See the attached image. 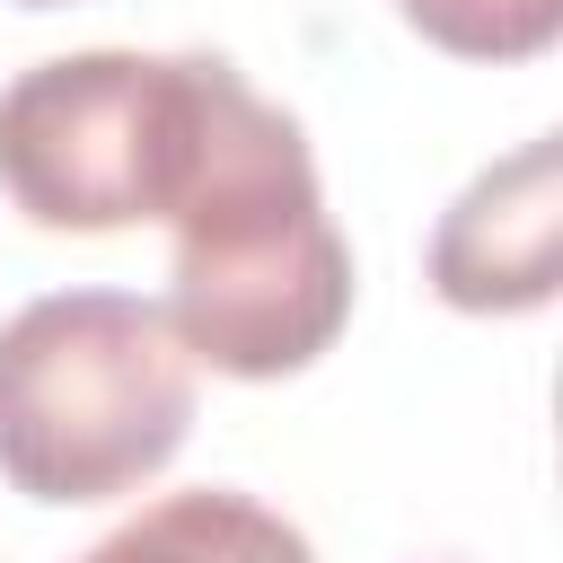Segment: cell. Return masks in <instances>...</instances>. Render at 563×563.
<instances>
[{
	"label": "cell",
	"instance_id": "obj_1",
	"mask_svg": "<svg viewBox=\"0 0 563 563\" xmlns=\"http://www.w3.org/2000/svg\"><path fill=\"white\" fill-rule=\"evenodd\" d=\"M167 229H176L167 325L194 361L229 378H290L343 334L352 246L317 194L308 132L273 97H255L238 62L211 88Z\"/></svg>",
	"mask_w": 563,
	"mask_h": 563
},
{
	"label": "cell",
	"instance_id": "obj_2",
	"mask_svg": "<svg viewBox=\"0 0 563 563\" xmlns=\"http://www.w3.org/2000/svg\"><path fill=\"white\" fill-rule=\"evenodd\" d=\"M194 352L132 290H53L0 325V475L26 501H114L194 431Z\"/></svg>",
	"mask_w": 563,
	"mask_h": 563
},
{
	"label": "cell",
	"instance_id": "obj_3",
	"mask_svg": "<svg viewBox=\"0 0 563 563\" xmlns=\"http://www.w3.org/2000/svg\"><path fill=\"white\" fill-rule=\"evenodd\" d=\"M220 53H62L0 88V194L35 229H132L167 220Z\"/></svg>",
	"mask_w": 563,
	"mask_h": 563
},
{
	"label": "cell",
	"instance_id": "obj_4",
	"mask_svg": "<svg viewBox=\"0 0 563 563\" xmlns=\"http://www.w3.org/2000/svg\"><path fill=\"white\" fill-rule=\"evenodd\" d=\"M431 282L449 308H537L554 290V141H528L519 158L484 167L440 238H431Z\"/></svg>",
	"mask_w": 563,
	"mask_h": 563
},
{
	"label": "cell",
	"instance_id": "obj_5",
	"mask_svg": "<svg viewBox=\"0 0 563 563\" xmlns=\"http://www.w3.org/2000/svg\"><path fill=\"white\" fill-rule=\"evenodd\" d=\"M79 563H317L308 537L264 510L255 493L202 484V493H167L141 519H123L114 537H97Z\"/></svg>",
	"mask_w": 563,
	"mask_h": 563
},
{
	"label": "cell",
	"instance_id": "obj_6",
	"mask_svg": "<svg viewBox=\"0 0 563 563\" xmlns=\"http://www.w3.org/2000/svg\"><path fill=\"white\" fill-rule=\"evenodd\" d=\"M396 9L440 53H466V62H528L563 26V0H396Z\"/></svg>",
	"mask_w": 563,
	"mask_h": 563
},
{
	"label": "cell",
	"instance_id": "obj_7",
	"mask_svg": "<svg viewBox=\"0 0 563 563\" xmlns=\"http://www.w3.org/2000/svg\"><path fill=\"white\" fill-rule=\"evenodd\" d=\"M26 9H62V0H26Z\"/></svg>",
	"mask_w": 563,
	"mask_h": 563
}]
</instances>
